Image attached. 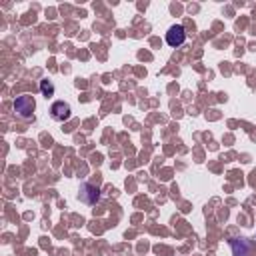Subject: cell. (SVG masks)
Masks as SVG:
<instances>
[{"label": "cell", "instance_id": "obj_5", "mask_svg": "<svg viewBox=\"0 0 256 256\" xmlns=\"http://www.w3.org/2000/svg\"><path fill=\"white\" fill-rule=\"evenodd\" d=\"M230 248H232V256H248V242L242 238H232Z\"/></svg>", "mask_w": 256, "mask_h": 256}, {"label": "cell", "instance_id": "obj_4", "mask_svg": "<svg viewBox=\"0 0 256 256\" xmlns=\"http://www.w3.org/2000/svg\"><path fill=\"white\" fill-rule=\"evenodd\" d=\"M100 198V190L92 184H84L82 186V192H80V200H84L86 204H96Z\"/></svg>", "mask_w": 256, "mask_h": 256}, {"label": "cell", "instance_id": "obj_6", "mask_svg": "<svg viewBox=\"0 0 256 256\" xmlns=\"http://www.w3.org/2000/svg\"><path fill=\"white\" fill-rule=\"evenodd\" d=\"M40 90H42V94L48 98V96L54 94V84H52L50 80H40Z\"/></svg>", "mask_w": 256, "mask_h": 256}, {"label": "cell", "instance_id": "obj_3", "mask_svg": "<svg viewBox=\"0 0 256 256\" xmlns=\"http://www.w3.org/2000/svg\"><path fill=\"white\" fill-rule=\"evenodd\" d=\"M50 116H52L56 122H64V120L70 118V106H68L66 102L58 100V102H54V104L50 106Z\"/></svg>", "mask_w": 256, "mask_h": 256}, {"label": "cell", "instance_id": "obj_1", "mask_svg": "<svg viewBox=\"0 0 256 256\" xmlns=\"http://www.w3.org/2000/svg\"><path fill=\"white\" fill-rule=\"evenodd\" d=\"M12 108H14V112H16L20 118H24V120H30V118L34 116V110H36V102H34V98H32V96H28V94H22V96H16V98H14V104H12Z\"/></svg>", "mask_w": 256, "mask_h": 256}, {"label": "cell", "instance_id": "obj_2", "mask_svg": "<svg viewBox=\"0 0 256 256\" xmlns=\"http://www.w3.org/2000/svg\"><path fill=\"white\" fill-rule=\"evenodd\" d=\"M184 40H186V30H184L182 24H174V26L168 28V32H166V42H168V46H172V48L182 46Z\"/></svg>", "mask_w": 256, "mask_h": 256}]
</instances>
